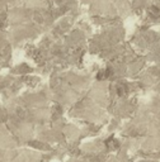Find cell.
I'll list each match as a JSON object with an SVG mask.
<instances>
[{
  "mask_svg": "<svg viewBox=\"0 0 160 162\" xmlns=\"http://www.w3.org/2000/svg\"><path fill=\"white\" fill-rule=\"evenodd\" d=\"M111 75H112V70L111 68H107L104 71H101V72L97 75V79L98 80H104V79H107V77H109Z\"/></svg>",
  "mask_w": 160,
  "mask_h": 162,
  "instance_id": "7a4b0ae2",
  "label": "cell"
},
{
  "mask_svg": "<svg viewBox=\"0 0 160 162\" xmlns=\"http://www.w3.org/2000/svg\"><path fill=\"white\" fill-rule=\"evenodd\" d=\"M105 146L109 148V150H117V148L119 147V143L115 139V138H109L105 141Z\"/></svg>",
  "mask_w": 160,
  "mask_h": 162,
  "instance_id": "6da1fadb",
  "label": "cell"
}]
</instances>
